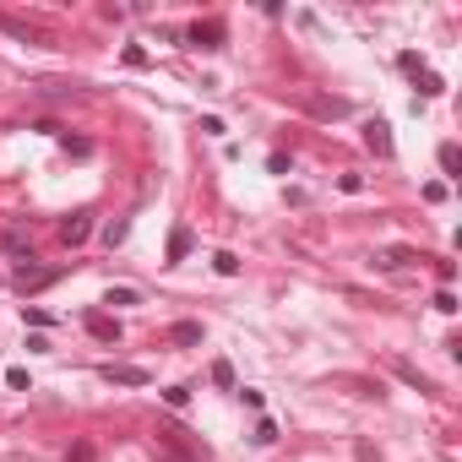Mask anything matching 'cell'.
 <instances>
[{"instance_id":"obj_20","label":"cell","mask_w":462,"mask_h":462,"mask_svg":"<svg viewBox=\"0 0 462 462\" xmlns=\"http://www.w3.org/2000/svg\"><path fill=\"white\" fill-rule=\"evenodd\" d=\"M441 169H446V174H457V147H451V142L441 147Z\"/></svg>"},{"instance_id":"obj_16","label":"cell","mask_w":462,"mask_h":462,"mask_svg":"<svg viewBox=\"0 0 462 462\" xmlns=\"http://www.w3.org/2000/svg\"><path fill=\"white\" fill-rule=\"evenodd\" d=\"M164 402H169V408H185V402H190V392H185V386H169V392H164Z\"/></svg>"},{"instance_id":"obj_13","label":"cell","mask_w":462,"mask_h":462,"mask_svg":"<svg viewBox=\"0 0 462 462\" xmlns=\"http://www.w3.org/2000/svg\"><path fill=\"white\" fill-rule=\"evenodd\" d=\"M136 299H142L136 289H109V294H104V305H136Z\"/></svg>"},{"instance_id":"obj_6","label":"cell","mask_w":462,"mask_h":462,"mask_svg":"<svg viewBox=\"0 0 462 462\" xmlns=\"http://www.w3.org/2000/svg\"><path fill=\"white\" fill-rule=\"evenodd\" d=\"M364 142H370L381 158H392V136H386V126H381V120H376V126H364Z\"/></svg>"},{"instance_id":"obj_7","label":"cell","mask_w":462,"mask_h":462,"mask_svg":"<svg viewBox=\"0 0 462 462\" xmlns=\"http://www.w3.org/2000/svg\"><path fill=\"white\" fill-rule=\"evenodd\" d=\"M87 332H93V337H104V343H114V337H120V326H114L109 315H87Z\"/></svg>"},{"instance_id":"obj_19","label":"cell","mask_w":462,"mask_h":462,"mask_svg":"<svg viewBox=\"0 0 462 462\" xmlns=\"http://www.w3.org/2000/svg\"><path fill=\"white\" fill-rule=\"evenodd\" d=\"M435 310L451 315V310H457V294H451V289H441V294H435Z\"/></svg>"},{"instance_id":"obj_15","label":"cell","mask_w":462,"mask_h":462,"mask_svg":"<svg viewBox=\"0 0 462 462\" xmlns=\"http://www.w3.org/2000/svg\"><path fill=\"white\" fill-rule=\"evenodd\" d=\"M392 370H397V376L408 381V386H419V392H424V376H419V370H414V364H402V359H397V364H392Z\"/></svg>"},{"instance_id":"obj_2","label":"cell","mask_w":462,"mask_h":462,"mask_svg":"<svg viewBox=\"0 0 462 462\" xmlns=\"http://www.w3.org/2000/svg\"><path fill=\"white\" fill-rule=\"evenodd\" d=\"M104 376L114 381V386H147V381H152L147 370H142V364H109Z\"/></svg>"},{"instance_id":"obj_1","label":"cell","mask_w":462,"mask_h":462,"mask_svg":"<svg viewBox=\"0 0 462 462\" xmlns=\"http://www.w3.org/2000/svg\"><path fill=\"white\" fill-rule=\"evenodd\" d=\"M55 277H60V272H33V267H22V272L11 277V289H17L22 299H27V294H39V289H49Z\"/></svg>"},{"instance_id":"obj_9","label":"cell","mask_w":462,"mask_h":462,"mask_svg":"<svg viewBox=\"0 0 462 462\" xmlns=\"http://www.w3.org/2000/svg\"><path fill=\"white\" fill-rule=\"evenodd\" d=\"M212 267H218V277H234V272H239V256H234V251H218V256H212Z\"/></svg>"},{"instance_id":"obj_4","label":"cell","mask_w":462,"mask_h":462,"mask_svg":"<svg viewBox=\"0 0 462 462\" xmlns=\"http://www.w3.org/2000/svg\"><path fill=\"white\" fill-rule=\"evenodd\" d=\"M87 234H93V218H71V223L60 229V239H65V245H82Z\"/></svg>"},{"instance_id":"obj_11","label":"cell","mask_w":462,"mask_h":462,"mask_svg":"<svg viewBox=\"0 0 462 462\" xmlns=\"http://www.w3.org/2000/svg\"><path fill=\"white\" fill-rule=\"evenodd\" d=\"M212 381H218V386H234V364L229 359H212Z\"/></svg>"},{"instance_id":"obj_14","label":"cell","mask_w":462,"mask_h":462,"mask_svg":"<svg viewBox=\"0 0 462 462\" xmlns=\"http://www.w3.org/2000/svg\"><path fill=\"white\" fill-rule=\"evenodd\" d=\"M120 60H126L131 71H142V65H147V49H142V44H131V49H126V55H120Z\"/></svg>"},{"instance_id":"obj_18","label":"cell","mask_w":462,"mask_h":462,"mask_svg":"<svg viewBox=\"0 0 462 462\" xmlns=\"http://www.w3.org/2000/svg\"><path fill=\"white\" fill-rule=\"evenodd\" d=\"M376 261H381V267H402V261H408V251H381Z\"/></svg>"},{"instance_id":"obj_21","label":"cell","mask_w":462,"mask_h":462,"mask_svg":"<svg viewBox=\"0 0 462 462\" xmlns=\"http://www.w3.org/2000/svg\"><path fill=\"white\" fill-rule=\"evenodd\" d=\"M158 462H180V457H169V451H158Z\"/></svg>"},{"instance_id":"obj_3","label":"cell","mask_w":462,"mask_h":462,"mask_svg":"<svg viewBox=\"0 0 462 462\" xmlns=\"http://www.w3.org/2000/svg\"><path fill=\"white\" fill-rule=\"evenodd\" d=\"M190 44H196V49H218V44H223V22H196V27H190Z\"/></svg>"},{"instance_id":"obj_17","label":"cell","mask_w":462,"mask_h":462,"mask_svg":"<svg viewBox=\"0 0 462 462\" xmlns=\"http://www.w3.org/2000/svg\"><path fill=\"white\" fill-rule=\"evenodd\" d=\"M256 441H261V446L277 441V424H272V419H261V424H256Z\"/></svg>"},{"instance_id":"obj_5","label":"cell","mask_w":462,"mask_h":462,"mask_svg":"<svg viewBox=\"0 0 462 462\" xmlns=\"http://www.w3.org/2000/svg\"><path fill=\"white\" fill-rule=\"evenodd\" d=\"M185 256H190V229H174V234H169V267L185 261Z\"/></svg>"},{"instance_id":"obj_12","label":"cell","mask_w":462,"mask_h":462,"mask_svg":"<svg viewBox=\"0 0 462 462\" xmlns=\"http://www.w3.org/2000/svg\"><path fill=\"white\" fill-rule=\"evenodd\" d=\"M419 93H424V98H435V93H446V82L435 77V71H424V77H419Z\"/></svg>"},{"instance_id":"obj_10","label":"cell","mask_w":462,"mask_h":462,"mask_svg":"<svg viewBox=\"0 0 462 462\" xmlns=\"http://www.w3.org/2000/svg\"><path fill=\"white\" fill-rule=\"evenodd\" d=\"M6 386H11V392H33V381H27V370H22V364H11V370H6Z\"/></svg>"},{"instance_id":"obj_8","label":"cell","mask_w":462,"mask_h":462,"mask_svg":"<svg viewBox=\"0 0 462 462\" xmlns=\"http://www.w3.org/2000/svg\"><path fill=\"white\" fill-rule=\"evenodd\" d=\"M169 337H174V343H202V321H174Z\"/></svg>"}]
</instances>
